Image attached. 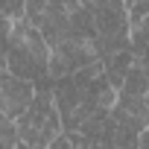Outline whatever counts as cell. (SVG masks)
Listing matches in <instances>:
<instances>
[{
  "instance_id": "obj_1",
  "label": "cell",
  "mask_w": 149,
  "mask_h": 149,
  "mask_svg": "<svg viewBox=\"0 0 149 149\" xmlns=\"http://www.w3.org/2000/svg\"><path fill=\"white\" fill-rule=\"evenodd\" d=\"M50 97L56 102V111H58V120H61V132H73L94 111L111 108V102L117 97V88H111V82L105 79L102 64L94 61V64H85L79 70L53 76Z\"/></svg>"
},
{
  "instance_id": "obj_2",
  "label": "cell",
  "mask_w": 149,
  "mask_h": 149,
  "mask_svg": "<svg viewBox=\"0 0 149 149\" xmlns=\"http://www.w3.org/2000/svg\"><path fill=\"white\" fill-rule=\"evenodd\" d=\"M6 70L21 79H29L35 88H50V47L41 29L29 18H15L6 38Z\"/></svg>"
},
{
  "instance_id": "obj_3",
  "label": "cell",
  "mask_w": 149,
  "mask_h": 149,
  "mask_svg": "<svg viewBox=\"0 0 149 149\" xmlns=\"http://www.w3.org/2000/svg\"><path fill=\"white\" fill-rule=\"evenodd\" d=\"M15 126L21 146H50V140L61 132V120L50 97V88H35L29 105L15 117Z\"/></svg>"
},
{
  "instance_id": "obj_4",
  "label": "cell",
  "mask_w": 149,
  "mask_h": 149,
  "mask_svg": "<svg viewBox=\"0 0 149 149\" xmlns=\"http://www.w3.org/2000/svg\"><path fill=\"white\" fill-rule=\"evenodd\" d=\"M88 12H91L102 56L129 47V15L123 0H91Z\"/></svg>"
},
{
  "instance_id": "obj_5",
  "label": "cell",
  "mask_w": 149,
  "mask_h": 149,
  "mask_svg": "<svg viewBox=\"0 0 149 149\" xmlns=\"http://www.w3.org/2000/svg\"><path fill=\"white\" fill-rule=\"evenodd\" d=\"M32 94H35V85L29 79H21L9 70H0V114L15 120L29 105Z\"/></svg>"
},
{
  "instance_id": "obj_6",
  "label": "cell",
  "mask_w": 149,
  "mask_h": 149,
  "mask_svg": "<svg viewBox=\"0 0 149 149\" xmlns=\"http://www.w3.org/2000/svg\"><path fill=\"white\" fill-rule=\"evenodd\" d=\"M21 146V137H18V126L12 117L0 114V149H15Z\"/></svg>"
},
{
  "instance_id": "obj_7",
  "label": "cell",
  "mask_w": 149,
  "mask_h": 149,
  "mask_svg": "<svg viewBox=\"0 0 149 149\" xmlns=\"http://www.w3.org/2000/svg\"><path fill=\"white\" fill-rule=\"evenodd\" d=\"M0 18L6 21L24 18V0H0Z\"/></svg>"
},
{
  "instance_id": "obj_8",
  "label": "cell",
  "mask_w": 149,
  "mask_h": 149,
  "mask_svg": "<svg viewBox=\"0 0 149 149\" xmlns=\"http://www.w3.org/2000/svg\"><path fill=\"white\" fill-rule=\"evenodd\" d=\"M9 24L6 18H0V70H6V38H9Z\"/></svg>"
}]
</instances>
